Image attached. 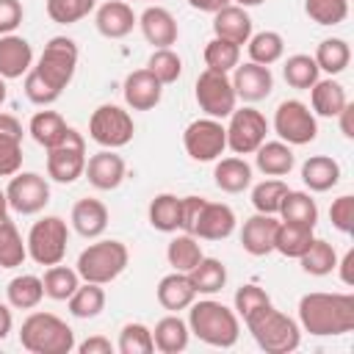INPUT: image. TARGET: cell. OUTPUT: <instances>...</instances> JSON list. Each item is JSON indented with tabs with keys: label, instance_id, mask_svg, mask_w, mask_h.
<instances>
[{
	"label": "cell",
	"instance_id": "cell-39",
	"mask_svg": "<svg viewBox=\"0 0 354 354\" xmlns=\"http://www.w3.org/2000/svg\"><path fill=\"white\" fill-rule=\"evenodd\" d=\"M299 263H301V271L304 274H310V277H326L337 266V252H335V246L329 241L313 238V243L304 249V254L299 257Z\"/></svg>",
	"mask_w": 354,
	"mask_h": 354
},
{
	"label": "cell",
	"instance_id": "cell-17",
	"mask_svg": "<svg viewBox=\"0 0 354 354\" xmlns=\"http://www.w3.org/2000/svg\"><path fill=\"white\" fill-rule=\"evenodd\" d=\"M235 224H238V218H235V210L230 205H224V202H207L205 199L191 235H196L202 241H224V238H230L235 232Z\"/></svg>",
	"mask_w": 354,
	"mask_h": 354
},
{
	"label": "cell",
	"instance_id": "cell-8",
	"mask_svg": "<svg viewBox=\"0 0 354 354\" xmlns=\"http://www.w3.org/2000/svg\"><path fill=\"white\" fill-rule=\"evenodd\" d=\"M133 133H136L133 116L124 108L113 105V102H105V105L94 108V113L88 119V136L102 149H119V147L130 144Z\"/></svg>",
	"mask_w": 354,
	"mask_h": 354
},
{
	"label": "cell",
	"instance_id": "cell-45",
	"mask_svg": "<svg viewBox=\"0 0 354 354\" xmlns=\"http://www.w3.org/2000/svg\"><path fill=\"white\" fill-rule=\"evenodd\" d=\"M246 44H249V58L254 64H263V66H271V64H277L285 55V39L277 30L252 33Z\"/></svg>",
	"mask_w": 354,
	"mask_h": 354
},
{
	"label": "cell",
	"instance_id": "cell-64",
	"mask_svg": "<svg viewBox=\"0 0 354 354\" xmlns=\"http://www.w3.org/2000/svg\"><path fill=\"white\" fill-rule=\"evenodd\" d=\"M147 3H149V0H147Z\"/></svg>",
	"mask_w": 354,
	"mask_h": 354
},
{
	"label": "cell",
	"instance_id": "cell-3",
	"mask_svg": "<svg viewBox=\"0 0 354 354\" xmlns=\"http://www.w3.org/2000/svg\"><path fill=\"white\" fill-rule=\"evenodd\" d=\"M243 324L252 332L254 343L266 354H290L301 343V326H299V321H293L290 315H285L274 304H266L263 310H257L254 315H249Z\"/></svg>",
	"mask_w": 354,
	"mask_h": 354
},
{
	"label": "cell",
	"instance_id": "cell-62",
	"mask_svg": "<svg viewBox=\"0 0 354 354\" xmlns=\"http://www.w3.org/2000/svg\"><path fill=\"white\" fill-rule=\"evenodd\" d=\"M0 216H8V199H6L3 188H0Z\"/></svg>",
	"mask_w": 354,
	"mask_h": 354
},
{
	"label": "cell",
	"instance_id": "cell-28",
	"mask_svg": "<svg viewBox=\"0 0 354 354\" xmlns=\"http://www.w3.org/2000/svg\"><path fill=\"white\" fill-rule=\"evenodd\" d=\"M254 166L266 177H285L296 166V155L285 141H263L254 149Z\"/></svg>",
	"mask_w": 354,
	"mask_h": 354
},
{
	"label": "cell",
	"instance_id": "cell-38",
	"mask_svg": "<svg viewBox=\"0 0 354 354\" xmlns=\"http://www.w3.org/2000/svg\"><path fill=\"white\" fill-rule=\"evenodd\" d=\"M180 210H183V196L174 194H158L149 202V224L158 232H177L180 230Z\"/></svg>",
	"mask_w": 354,
	"mask_h": 354
},
{
	"label": "cell",
	"instance_id": "cell-23",
	"mask_svg": "<svg viewBox=\"0 0 354 354\" xmlns=\"http://www.w3.org/2000/svg\"><path fill=\"white\" fill-rule=\"evenodd\" d=\"M33 66V47L28 39L8 33L0 36V77L14 80L28 75V69Z\"/></svg>",
	"mask_w": 354,
	"mask_h": 354
},
{
	"label": "cell",
	"instance_id": "cell-44",
	"mask_svg": "<svg viewBox=\"0 0 354 354\" xmlns=\"http://www.w3.org/2000/svg\"><path fill=\"white\" fill-rule=\"evenodd\" d=\"M41 282H44V296H50V299H55V301H66V299L77 290L80 274H77L75 268H69V266L55 263V266H47Z\"/></svg>",
	"mask_w": 354,
	"mask_h": 354
},
{
	"label": "cell",
	"instance_id": "cell-16",
	"mask_svg": "<svg viewBox=\"0 0 354 354\" xmlns=\"http://www.w3.org/2000/svg\"><path fill=\"white\" fill-rule=\"evenodd\" d=\"M83 174L88 177V183L97 191H113V188L122 185V180L127 174V166H124V158L116 149H100L86 160Z\"/></svg>",
	"mask_w": 354,
	"mask_h": 354
},
{
	"label": "cell",
	"instance_id": "cell-26",
	"mask_svg": "<svg viewBox=\"0 0 354 354\" xmlns=\"http://www.w3.org/2000/svg\"><path fill=\"white\" fill-rule=\"evenodd\" d=\"M69 218H72V227H75L77 235H83V238H100L108 230V218L111 216H108V207L100 199L86 196V199H77L75 202Z\"/></svg>",
	"mask_w": 354,
	"mask_h": 354
},
{
	"label": "cell",
	"instance_id": "cell-27",
	"mask_svg": "<svg viewBox=\"0 0 354 354\" xmlns=\"http://www.w3.org/2000/svg\"><path fill=\"white\" fill-rule=\"evenodd\" d=\"M188 340H191V329H188V321H183L177 313L171 315H163L155 329H152V343L160 354H180L188 348Z\"/></svg>",
	"mask_w": 354,
	"mask_h": 354
},
{
	"label": "cell",
	"instance_id": "cell-12",
	"mask_svg": "<svg viewBox=\"0 0 354 354\" xmlns=\"http://www.w3.org/2000/svg\"><path fill=\"white\" fill-rule=\"evenodd\" d=\"M183 147L191 160H199V163L218 160L221 152L227 149V130L221 119H210V116L194 119L183 133Z\"/></svg>",
	"mask_w": 354,
	"mask_h": 354
},
{
	"label": "cell",
	"instance_id": "cell-9",
	"mask_svg": "<svg viewBox=\"0 0 354 354\" xmlns=\"http://www.w3.org/2000/svg\"><path fill=\"white\" fill-rule=\"evenodd\" d=\"M274 130L279 141L290 147H301V144L315 141L318 122H315V113L301 100H282L274 111Z\"/></svg>",
	"mask_w": 354,
	"mask_h": 354
},
{
	"label": "cell",
	"instance_id": "cell-35",
	"mask_svg": "<svg viewBox=\"0 0 354 354\" xmlns=\"http://www.w3.org/2000/svg\"><path fill=\"white\" fill-rule=\"evenodd\" d=\"M6 299L14 310H36L44 299V282L33 274H19L6 285Z\"/></svg>",
	"mask_w": 354,
	"mask_h": 354
},
{
	"label": "cell",
	"instance_id": "cell-43",
	"mask_svg": "<svg viewBox=\"0 0 354 354\" xmlns=\"http://www.w3.org/2000/svg\"><path fill=\"white\" fill-rule=\"evenodd\" d=\"M313 58H315V64H318L321 72H326V75H340V72L348 66V61H351V47H348L346 39L332 36V39H324V41L318 44V50H315Z\"/></svg>",
	"mask_w": 354,
	"mask_h": 354
},
{
	"label": "cell",
	"instance_id": "cell-51",
	"mask_svg": "<svg viewBox=\"0 0 354 354\" xmlns=\"http://www.w3.org/2000/svg\"><path fill=\"white\" fill-rule=\"evenodd\" d=\"M304 14L318 25H340L348 17V0H304Z\"/></svg>",
	"mask_w": 354,
	"mask_h": 354
},
{
	"label": "cell",
	"instance_id": "cell-34",
	"mask_svg": "<svg viewBox=\"0 0 354 354\" xmlns=\"http://www.w3.org/2000/svg\"><path fill=\"white\" fill-rule=\"evenodd\" d=\"M188 279L196 290V296H213L218 293L224 285H227V266L218 260V257H202L191 271H188Z\"/></svg>",
	"mask_w": 354,
	"mask_h": 354
},
{
	"label": "cell",
	"instance_id": "cell-46",
	"mask_svg": "<svg viewBox=\"0 0 354 354\" xmlns=\"http://www.w3.org/2000/svg\"><path fill=\"white\" fill-rule=\"evenodd\" d=\"M288 191H290V188H288L285 180L268 177V180H263V183H257V185L252 188V205H254L257 213L277 216V213H279V205H282V199H285Z\"/></svg>",
	"mask_w": 354,
	"mask_h": 354
},
{
	"label": "cell",
	"instance_id": "cell-47",
	"mask_svg": "<svg viewBox=\"0 0 354 354\" xmlns=\"http://www.w3.org/2000/svg\"><path fill=\"white\" fill-rule=\"evenodd\" d=\"M202 55H205V66L213 72H232L241 64V47L227 39H216V36L205 44Z\"/></svg>",
	"mask_w": 354,
	"mask_h": 354
},
{
	"label": "cell",
	"instance_id": "cell-58",
	"mask_svg": "<svg viewBox=\"0 0 354 354\" xmlns=\"http://www.w3.org/2000/svg\"><path fill=\"white\" fill-rule=\"evenodd\" d=\"M335 268H340L343 285H354V249H348V252L343 254V260H340Z\"/></svg>",
	"mask_w": 354,
	"mask_h": 354
},
{
	"label": "cell",
	"instance_id": "cell-52",
	"mask_svg": "<svg viewBox=\"0 0 354 354\" xmlns=\"http://www.w3.org/2000/svg\"><path fill=\"white\" fill-rule=\"evenodd\" d=\"M266 304H271V296L260 288V285H254V282H246V285H241L238 290H235V313H238V318H249V315H254L257 310H263Z\"/></svg>",
	"mask_w": 354,
	"mask_h": 354
},
{
	"label": "cell",
	"instance_id": "cell-37",
	"mask_svg": "<svg viewBox=\"0 0 354 354\" xmlns=\"http://www.w3.org/2000/svg\"><path fill=\"white\" fill-rule=\"evenodd\" d=\"M202 257H205V254H202L199 238H196V235H188V232L174 235V238L169 241V246H166V260H169V266H171L174 271H183V274H188Z\"/></svg>",
	"mask_w": 354,
	"mask_h": 354
},
{
	"label": "cell",
	"instance_id": "cell-1",
	"mask_svg": "<svg viewBox=\"0 0 354 354\" xmlns=\"http://www.w3.org/2000/svg\"><path fill=\"white\" fill-rule=\"evenodd\" d=\"M299 326L315 337H335L354 329V296L351 293H304L299 299Z\"/></svg>",
	"mask_w": 354,
	"mask_h": 354
},
{
	"label": "cell",
	"instance_id": "cell-41",
	"mask_svg": "<svg viewBox=\"0 0 354 354\" xmlns=\"http://www.w3.org/2000/svg\"><path fill=\"white\" fill-rule=\"evenodd\" d=\"M277 216L282 221H296V224L315 227V221H318V205H315V199L307 191H288Z\"/></svg>",
	"mask_w": 354,
	"mask_h": 354
},
{
	"label": "cell",
	"instance_id": "cell-32",
	"mask_svg": "<svg viewBox=\"0 0 354 354\" xmlns=\"http://www.w3.org/2000/svg\"><path fill=\"white\" fill-rule=\"evenodd\" d=\"M310 102H313V113L332 119V116H337L343 111V105L348 102V97H346V88L337 80H332V77L321 80L318 77L315 86L310 88Z\"/></svg>",
	"mask_w": 354,
	"mask_h": 354
},
{
	"label": "cell",
	"instance_id": "cell-61",
	"mask_svg": "<svg viewBox=\"0 0 354 354\" xmlns=\"http://www.w3.org/2000/svg\"><path fill=\"white\" fill-rule=\"evenodd\" d=\"M266 0H235V6H241V8H254V6H263Z\"/></svg>",
	"mask_w": 354,
	"mask_h": 354
},
{
	"label": "cell",
	"instance_id": "cell-18",
	"mask_svg": "<svg viewBox=\"0 0 354 354\" xmlns=\"http://www.w3.org/2000/svg\"><path fill=\"white\" fill-rule=\"evenodd\" d=\"M279 218L268 213H254L243 221L241 227V246L252 257H266L274 252V238H277Z\"/></svg>",
	"mask_w": 354,
	"mask_h": 354
},
{
	"label": "cell",
	"instance_id": "cell-13",
	"mask_svg": "<svg viewBox=\"0 0 354 354\" xmlns=\"http://www.w3.org/2000/svg\"><path fill=\"white\" fill-rule=\"evenodd\" d=\"M224 130H227V147L235 155H254V149L268 136V122L257 108L243 105L230 113V124Z\"/></svg>",
	"mask_w": 354,
	"mask_h": 354
},
{
	"label": "cell",
	"instance_id": "cell-29",
	"mask_svg": "<svg viewBox=\"0 0 354 354\" xmlns=\"http://www.w3.org/2000/svg\"><path fill=\"white\" fill-rule=\"evenodd\" d=\"M301 183L310 191L324 194V191H329L340 183V163L329 155H310L301 163Z\"/></svg>",
	"mask_w": 354,
	"mask_h": 354
},
{
	"label": "cell",
	"instance_id": "cell-5",
	"mask_svg": "<svg viewBox=\"0 0 354 354\" xmlns=\"http://www.w3.org/2000/svg\"><path fill=\"white\" fill-rule=\"evenodd\" d=\"M130 263V252L122 241H113V238H102V241H94L88 243L77 263H75V271L80 274L83 282H97V285H108L113 282Z\"/></svg>",
	"mask_w": 354,
	"mask_h": 354
},
{
	"label": "cell",
	"instance_id": "cell-33",
	"mask_svg": "<svg viewBox=\"0 0 354 354\" xmlns=\"http://www.w3.org/2000/svg\"><path fill=\"white\" fill-rule=\"evenodd\" d=\"M28 133L33 136V141L39 147L50 149V147H55L66 138L69 124L64 122V116L58 111H39V113H33V119L28 124Z\"/></svg>",
	"mask_w": 354,
	"mask_h": 354
},
{
	"label": "cell",
	"instance_id": "cell-19",
	"mask_svg": "<svg viewBox=\"0 0 354 354\" xmlns=\"http://www.w3.org/2000/svg\"><path fill=\"white\" fill-rule=\"evenodd\" d=\"M122 94H124L127 108H133V111H152L160 102V97H163V83L144 66V69H136V72H130L124 77Z\"/></svg>",
	"mask_w": 354,
	"mask_h": 354
},
{
	"label": "cell",
	"instance_id": "cell-55",
	"mask_svg": "<svg viewBox=\"0 0 354 354\" xmlns=\"http://www.w3.org/2000/svg\"><path fill=\"white\" fill-rule=\"evenodd\" d=\"M22 17H25V8L19 0H0V36L14 33L22 25Z\"/></svg>",
	"mask_w": 354,
	"mask_h": 354
},
{
	"label": "cell",
	"instance_id": "cell-7",
	"mask_svg": "<svg viewBox=\"0 0 354 354\" xmlns=\"http://www.w3.org/2000/svg\"><path fill=\"white\" fill-rule=\"evenodd\" d=\"M77 58H80L77 44H75L69 36H53V39L44 44V50H41V55H39V61H36L33 69H36L55 91H64V88L72 83V77H75Z\"/></svg>",
	"mask_w": 354,
	"mask_h": 354
},
{
	"label": "cell",
	"instance_id": "cell-24",
	"mask_svg": "<svg viewBox=\"0 0 354 354\" xmlns=\"http://www.w3.org/2000/svg\"><path fill=\"white\" fill-rule=\"evenodd\" d=\"M213 36L243 47L252 36V17L246 14V8L230 3V6H224L213 14Z\"/></svg>",
	"mask_w": 354,
	"mask_h": 354
},
{
	"label": "cell",
	"instance_id": "cell-25",
	"mask_svg": "<svg viewBox=\"0 0 354 354\" xmlns=\"http://www.w3.org/2000/svg\"><path fill=\"white\" fill-rule=\"evenodd\" d=\"M155 296H158V304H160L163 310L180 313V310H188V307H191V301L196 299V290H194L188 274L171 271V274H166V277L158 282Z\"/></svg>",
	"mask_w": 354,
	"mask_h": 354
},
{
	"label": "cell",
	"instance_id": "cell-31",
	"mask_svg": "<svg viewBox=\"0 0 354 354\" xmlns=\"http://www.w3.org/2000/svg\"><path fill=\"white\" fill-rule=\"evenodd\" d=\"M313 238H315V227L296 224V221H282V218H279L277 238H274V252L299 260V257L304 254V249L313 243Z\"/></svg>",
	"mask_w": 354,
	"mask_h": 354
},
{
	"label": "cell",
	"instance_id": "cell-60",
	"mask_svg": "<svg viewBox=\"0 0 354 354\" xmlns=\"http://www.w3.org/2000/svg\"><path fill=\"white\" fill-rule=\"evenodd\" d=\"M11 326H14V315H11V304H3V301H0V340H6V337H8V332H11Z\"/></svg>",
	"mask_w": 354,
	"mask_h": 354
},
{
	"label": "cell",
	"instance_id": "cell-57",
	"mask_svg": "<svg viewBox=\"0 0 354 354\" xmlns=\"http://www.w3.org/2000/svg\"><path fill=\"white\" fill-rule=\"evenodd\" d=\"M337 119H340V133L346 138H354V105L351 102L343 105V111L337 113Z\"/></svg>",
	"mask_w": 354,
	"mask_h": 354
},
{
	"label": "cell",
	"instance_id": "cell-30",
	"mask_svg": "<svg viewBox=\"0 0 354 354\" xmlns=\"http://www.w3.org/2000/svg\"><path fill=\"white\" fill-rule=\"evenodd\" d=\"M213 180L224 194H241L252 185V166L238 155L221 158V160H216Z\"/></svg>",
	"mask_w": 354,
	"mask_h": 354
},
{
	"label": "cell",
	"instance_id": "cell-36",
	"mask_svg": "<svg viewBox=\"0 0 354 354\" xmlns=\"http://www.w3.org/2000/svg\"><path fill=\"white\" fill-rule=\"evenodd\" d=\"M321 69L315 64L313 55L307 53H296V55H288V61L282 64V77L290 88H299V91H310L318 80Z\"/></svg>",
	"mask_w": 354,
	"mask_h": 354
},
{
	"label": "cell",
	"instance_id": "cell-59",
	"mask_svg": "<svg viewBox=\"0 0 354 354\" xmlns=\"http://www.w3.org/2000/svg\"><path fill=\"white\" fill-rule=\"evenodd\" d=\"M230 3H232V0H188V6H191V8L205 11V14H216L218 8L230 6Z\"/></svg>",
	"mask_w": 354,
	"mask_h": 354
},
{
	"label": "cell",
	"instance_id": "cell-50",
	"mask_svg": "<svg viewBox=\"0 0 354 354\" xmlns=\"http://www.w3.org/2000/svg\"><path fill=\"white\" fill-rule=\"evenodd\" d=\"M97 0H47L44 8H47V17L58 25H75L80 22L83 17H88L94 11Z\"/></svg>",
	"mask_w": 354,
	"mask_h": 354
},
{
	"label": "cell",
	"instance_id": "cell-56",
	"mask_svg": "<svg viewBox=\"0 0 354 354\" xmlns=\"http://www.w3.org/2000/svg\"><path fill=\"white\" fill-rule=\"evenodd\" d=\"M80 354H111L113 351V343L105 337V335H91L86 337L80 346H77Z\"/></svg>",
	"mask_w": 354,
	"mask_h": 354
},
{
	"label": "cell",
	"instance_id": "cell-4",
	"mask_svg": "<svg viewBox=\"0 0 354 354\" xmlns=\"http://www.w3.org/2000/svg\"><path fill=\"white\" fill-rule=\"evenodd\" d=\"M19 343L30 354H69L75 348V332L53 313H30L19 326Z\"/></svg>",
	"mask_w": 354,
	"mask_h": 354
},
{
	"label": "cell",
	"instance_id": "cell-42",
	"mask_svg": "<svg viewBox=\"0 0 354 354\" xmlns=\"http://www.w3.org/2000/svg\"><path fill=\"white\" fill-rule=\"evenodd\" d=\"M28 257V246L8 216H0V268H17Z\"/></svg>",
	"mask_w": 354,
	"mask_h": 354
},
{
	"label": "cell",
	"instance_id": "cell-63",
	"mask_svg": "<svg viewBox=\"0 0 354 354\" xmlns=\"http://www.w3.org/2000/svg\"><path fill=\"white\" fill-rule=\"evenodd\" d=\"M6 97H8V88H6V77H0V105L6 102Z\"/></svg>",
	"mask_w": 354,
	"mask_h": 354
},
{
	"label": "cell",
	"instance_id": "cell-14",
	"mask_svg": "<svg viewBox=\"0 0 354 354\" xmlns=\"http://www.w3.org/2000/svg\"><path fill=\"white\" fill-rule=\"evenodd\" d=\"M6 199L8 207L22 213V216H33L39 210L47 207L50 202V183L39 174V171H17L11 174L8 185H6Z\"/></svg>",
	"mask_w": 354,
	"mask_h": 354
},
{
	"label": "cell",
	"instance_id": "cell-21",
	"mask_svg": "<svg viewBox=\"0 0 354 354\" xmlns=\"http://www.w3.org/2000/svg\"><path fill=\"white\" fill-rule=\"evenodd\" d=\"M138 28L144 33V39L158 50V47H171L177 44V36H180V28H177V19L171 17L169 8L163 6H147L138 17Z\"/></svg>",
	"mask_w": 354,
	"mask_h": 354
},
{
	"label": "cell",
	"instance_id": "cell-49",
	"mask_svg": "<svg viewBox=\"0 0 354 354\" xmlns=\"http://www.w3.org/2000/svg\"><path fill=\"white\" fill-rule=\"evenodd\" d=\"M147 69L163 86H169V83H177L180 80V75H183V58L171 47H158V50H152V55L147 61Z\"/></svg>",
	"mask_w": 354,
	"mask_h": 354
},
{
	"label": "cell",
	"instance_id": "cell-40",
	"mask_svg": "<svg viewBox=\"0 0 354 354\" xmlns=\"http://www.w3.org/2000/svg\"><path fill=\"white\" fill-rule=\"evenodd\" d=\"M66 304H69V313H72L75 318H83V321L97 318V315L105 310V290H102V285H97V282H83V285H77V290L66 299Z\"/></svg>",
	"mask_w": 354,
	"mask_h": 354
},
{
	"label": "cell",
	"instance_id": "cell-2",
	"mask_svg": "<svg viewBox=\"0 0 354 354\" xmlns=\"http://www.w3.org/2000/svg\"><path fill=\"white\" fill-rule=\"evenodd\" d=\"M188 329L202 343L216 348H232L241 337L238 313L216 299H194L188 307Z\"/></svg>",
	"mask_w": 354,
	"mask_h": 354
},
{
	"label": "cell",
	"instance_id": "cell-6",
	"mask_svg": "<svg viewBox=\"0 0 354 354\" xmlns=\"http://www.w3.org/2000/svg\"><path fill=\"white\" fill-rule=\"evenodd\" d=\"M66 243H69V227L61 216H44L33 221L28 232V257L39 266H55L66 257Z\"/></svg>",
	"mask_w": 354,
	"mask_h": 354
},
{
	"label": "cell",
	"instance_id": "cell-54",
	"mask_svg": "<svg viewBox=\"0 0 354 354\" xmlns=\"http://www.w3.org/2000/svg\"><path fill=\"white\" fill-rule=\"evenodd\" d=\"M329 221L335 230H340L343 235H348L354 230V196L351 194H343L332 202L329 207Z\"/></svg>",
	"mask_w": 354,
	"mask_h": 354
},
{
	"label": "cell",
	"instance_id": "cell-10",
	"mask_svg": "<svg viewBox=\"0 0 354 354\" xmlns=\"http://www.w3.org/2000/svg\"><path fill=\"white\" fill-rule=\"evenodd\" d=\"M86 160V141L75 127H69L66 138L47 149V177L61 185H69L77 177H83Z\"/></svg>",
	"mask_w": 354,
	"mask_h": 354
},
{
	"label": "cell",
	"instance_id": "cell-22",
	"mask_svg": "<svg viewBox=\"0 0 354 354\" xmlns=\"http://www.w3.org/2000/svg\"><path fill=\"white\" fill-rule=\"evenodd\" d=\"M22 169V122L0 111V177Z\"/></svg>",
	"mask_w": 354,
	"mask_h": 354
},
{
	"label": "cell",
	"instance_id": "cell-53",
	"mask_svg": "<svg viewBox=\"0 0 354 354\" xmlns=\"http://www.w3.org/2000/svg\"><path fill=\"white\" fill-rule=\"evenodd\" d=\"M25 97L33 102V105H53L58 97H61V91H55L33 66L28 69V75H25Z\"/></svg>",
	"mask_w": 354,
	"mask_h": 354
},
{
	"label": "cell",
	"instance_id": "cell-15",
	"mask_svg": "<svg viewBox=\"0 0 354 354\" xmlns=\"http://www.w3.org/2000/svg\"><path fill=\"white\" fill-rule=\"evenodd\" d=\"M232 88H235V97L243 100V102H260L271 94L274 88V75L268 66L263 64H254V61H246V64H238L232 69Z\"/></svg>",
	"mask_w": 354,
	"mask_h": 354
},
{
	"label": "cell",
	"instance_id": "cell-11",
	"mask_svg": "<svg viewBox=\"0 0 354 354\" xmlns=\"http://www.w3.org/2000/svg\"><path fill=\"white\" fill-rule=\"evenodd\" d=\"M194 97H196V105L210 119H227L235 111V102H238L230 75L227 72H213V69L199 72L196 86H194Z\"/></svg>",
	"mask_w": 354,
	"mask_h": 354
},
{
	"label": "cell",
	"instance_id": "cell-20",
	"mask_svg": "<svg viewBox=\"0 0 354 354\" xmlns=\"http://www.w3.org/2000/svg\"><path fill=\"white\" fill-rule=\"evenodd\" d=\"M94 25L105 39H124L138 25V17L127 0H108L97 8Z\"/></svg>",
	"mask_w": 354,
	"mask_h": 354
},
{
	"label": "cell",
	"instance_id": "cell-48",
	"mask_svg": "<svg viewBox=\"0 0 354 354\" xmlns=\"http://www.w3.org/2000/svg\"><path fill=\"white\" fill-rule=\"evenodd\" d=\"M119 354H152L155 343H152V329L141 321H130L122 326L119 332V343H116Z\"/></svg>",
	"mask_w": 354,
	"mask_h": 354
}]
</instances>
